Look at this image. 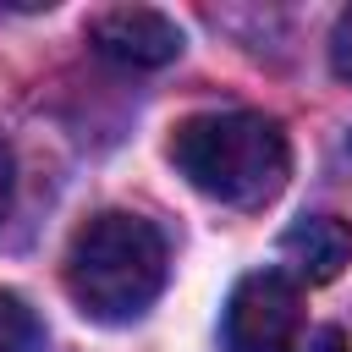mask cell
Wrapping results in <instances>:
<instances>
[{
    "mask_svg": "<svg viewBox=\"0 0 352 352\" xmlns=\"http://www.w3.org/2000/svg\"><path fill=\"white\" fill-rule=\"evenodd\" d=\"M170 165L214 204L258 209L292 176L286 126L264 110H198L170 126Z\"/></svg>",
    "mask_w": 352,
    "mask_h": 352,
    "instance_id": "obj_1",
    "label": "cell"
},
{
    "mask_svg": "<svg viewBox=\"0 0 352 352\" xmlns=\"http://www.w3.org/2000/svg\"><path fill=\"white\" fill-rule=\"evenodd\" d=\"M170 275V248L154 220L132 209H104L72 231L66 248V292L99 324H126L154 308Z\"/></svg>",
    "mask_w": 352,
    "mask_h": 352,
    "instance_id": "obj_2",
    "label": "cell"
},
{
    "mask_svg": "<svg viewBox=\"0 0 352 352\" xmlns=\"http://www.w3.org/2000/svg\"><path fill=\"white\" fill-rule=\"evenodd\" d=\"M226 352H292L302 336V286L280 270H253L226 297Z\"/></svg>",
    "mask_w": 352,
    "mask_h": 352,
    "instance_id": "obj_3",
    "label": "cell"
},
{
    "mask_svg": "<svg viewBox=\"0 0 352 352\" xmlns=\"http://www.w3.org/2000/svg\"><path fill=\"white\" fill-rule=\"evenodd\" d=\"M88 44L110 66L154 72V66H170L182 55V28L154 6H110V11L88 16Z\"/></svg>",
    "mask_w": 352,
    "mask_h": 352,
    "instance_id": "obj_4",
    "label": "cell"
},
{
    "mask_svg": "<svg viewBox=\"0 0 352 352\" xmlns=\"http://www.w3.org/2000/svg\"><path fill=\"white\" fill-rule=\"evenodd\" d=\"M280 275L297 286H324L352 264V220L341 214H302L280 231Z\"/></svg>",
    "mask_w": 352,
    "mask_h": 352,
    "instance_id": "obj_5",
    "label": "cell"
},
{
    "mask_svg": "<svg viewBox=\"0 0 352 352\" xmlns=\"http://www.w3.org/2000/svg\"><path fill=\"white\" fill-rule=\"evenodd\" d=\"M0 352H44V324L38 314L0 286Z\"/></svg>",
    "mask_w": 352,
    "mask_h": 352,
    "instance_id": "obj_6",
    "label": "cell"
},
{
    "mask_svg": "<svg viewBox=\"0 0 352 352\" xmlns=\"http://www.w3.org/2000/svg\"><path fill=\"white\" fill-rule=\"evenodd\" d=\"M330 72L341 77V82H352V6L336 16V28H330Z\"/></svg>",
    "mask_w": 352,
    "mask_h": 352,
    "instance_id": "obj_7",
    "label": "cell"
},
{
    "mask_svg": "<svg viewBox=\"0 0 352 352\" xmlns=\"http://www.w3.org/2000/svg\"><path fill=\"white\" fill-rule=\"evenodd\" d=\"M292 352H352V341H346L341 324H319V330H302L292 341Z\"/></svg>",
    "mask_w": 352,
    "mask_h": 352,
    "instance_id": "obj_8",
    "label": "cell"
},
{
    "mask_svg": "<svg viewBox=\"0 0 352 352\" xmlns=\"http://www.w3.org/2000/svg\"><path fill=\"white\" fill-rule=\"evenodd\" d=\"M11 209V148H6V132H0V220Z\"/></svg>",
    "mask_w": 352,
    "mask_h": 352,
    "instance_id": "obj_9",
    "label": "cell"
}]
</instances>
